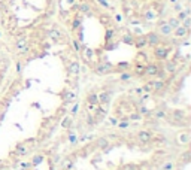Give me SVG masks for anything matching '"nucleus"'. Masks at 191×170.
Segmentation results:
<instances>
[{
    "label": "nucleus",
    "instance_id": "nucleus-26",
    "mask_svg": "<svg viewBox=\"0 0 191 170\" xmlns=\"http://www.w3.org/2000/svg\"><path fill=\"white\" fill-rule=\"evenodd\" d=\"M166 70H169V72H173V70H175V64H172V63L166 64Z\"/></svg>",
    "mask_w": 191,
    "mask_h": 170
},
{
    "label": "nucleus",
    "instance_id": "nucleus-28",
    "mask_svg": "<svg viewBox=\"0 0 191 170\" xmlns=\"http://www.w3.org/2000/svg\"><path fill=\"white\" fill-rule=\"evenodd\" d=\"M130 76H132V75H130V73H123V75H121L119 76V79H123V81H127Z\"/></svg>",
    "mask_w": 191,
    "mask_h": 170
},
{
    "label": "nucleus",
    "instance_id": "nucleus-32",
    "mask_svg": "<svg viewBox=\"0 0 191 170\" xmlns=\"http://www.w3.org/2000/svg\"><path fill=\"white\" fill-rule=\"evenodd\" d=\"M69 139H70V142H75V140H76V137H75V136H70Z\"/></svg>",
    "mask_w": 191,
    "mask_h": 170
},
{
    "label": "nucleus",
    "instance_id": "nucleus-6",
    "mask_svg": "<svg viewBox=\"0 0 191 170\" xmlns=\"http://www.w3.org/2000/svg\"><path fill=\"white\" fill-rule=\"evenodd\" d=\"M64 102L66 103H72V102H75L76 100V94L73 93V91H67V93H64Z\"/></svg>",
    "mask_w": 191,
    "mask_h": 170
},
{
    "label": "nucleus",
    "instance_id": "nucleus-14",
    "mask_svg": "<svg viewBox=\"0 0 191 170\" xmlns=\"http://www.w3.org/2000/svg\"><path fill=\"white\" fill-rule=\"evenodd\" d=\"M97 102H99V96H97V94H90V96H88V103L97 104Z\"/></svg>",
    "mask_w": 191,
    "mask_h": 170
},
{
    "label": "nucleus",
    "instance_id": "nucleus-24",
    "mask_svg": "<svg viewBox=\"0 0 191 170\" xmlns=\"http://www.w3.org/2000/svg\"><path fill=\"white\" fill-rule=\"evenodd\" d=\"M143 91H152V82H148V84H146L145 87H143Z\"/></svg>",
    "mask_w": 191,
    "mask_h": 170
},
{
    "label": "nucleus",
    "instance_id": "nucleus-17",
    "mask_svg": "<svg viewBox=\"0 0 191 170\" xmlns=\"http://www.w3.org/2000/svg\"><path fill=\"white\" fill-rule=\"evenodd\" d=\"M146 42H149V43H157V42H158L157 34H149V36H148V40H146Z\"/></svg>",
    "mask_w": 191,
    "mask_h": 170
},
{
    "label": "nucleus",
    "instance_id": "nucleus-12",
    "mask_svg": "<svg viewBox=\"0 0 191 170\" xmlns=\"http://www.w3.org/2000/svg\"><path fill=\"white\" fill-rule=\"evenodd\" d=\"M172 116H173L175 119L185 118V112H184V111H179V109H176V111H173V112H172Z\"/></svg>",
    "mask_w": 191,
    "mask_h": 170
},
{
    "label": "nucleus",
    "instance_id": "nucleus-29",
    "mask_svg": "<svg viewBox=\"0 0 191 170\" xmlns=\"http://www.w3.org/2000/svg\"><path fill=\"white\" fill-rule=\"evenodd\" d=\"M117 124H118L117 118H109V125H117Z\"/></svg>",
    "mask_w": 191,
    "mask_h": 170
},
{
    "label": "nucleus",
    "instance_id": "nucleus-31",
    "mask_svg": "<svg viewBox=\"0 0 191 170\" xmlns=\"http://www.w3.org/2000/svg\"><path fill=\"white\" fill-rule=\"evenodd\" d=\"M3 167H5V161L0 160V169H3Z\"/></svg>",
    "mask_w": 191,
    "mask_h": 170
},
{
    "label": "nucleus",
    "instance_id": "nucleus-2",
    "mask_svg": "<svg viewBox=\"0 0 191 170\" xmlns=\"http://www.w3.org/2000/svg\"><path fill=\"white\" fill-rule=\"evenodd\" d=\"M151 139H152V134L149 131H146V130H142V131L137 133V140L141 143H148Z\"/></svg>",
    "mask_w": 191,
    "mask_h": 170
},
{
    "label": "nucleus",
    "instance_id": "nucleus-16",
    "mask_svg": "<svg viewBox=\"0 0 191 170\" xmlns=\"http://www.w3.org/2000/svg\"><path fill=\"white\" fill-rule=\"evenodd\" d=\"M70 125H72V116H67V118L63 121V127L64 128H69Z\"/></svg>",
    "mask_w": 191,
    "mask_h": 170
},
{
    "label": "nucleus",
    "instance_id": "nucleus-20",
    "mask_svg": "<svg viewBox=\"0 0 191 170\" xmlns=\"http://www.w3.org/2000/svg\"><path fill=\"white\" fill-rule=\"evenodd\" d=\"M143 70H145L143 66H137L134 72H136V75H137V76H142V75H143Z\"/></svg>",
    "mask_w": 191,
    "mask_h": 170
},
{
    "label": "nucleus",
    "instance_id": "nucleus-3",
    "mask_svg": "<svg viewBox=\"0 0 191 170\" xmlns=\"http://www.w3.org/2000/svg\"><path fill=\"white\" fill-rule=\"evenodd\" d=\"M157 73H158V66L157 64H148L143 70V75H146V76H155Z\"/></svg>",
    "mask_w": 191,
    "mask_h": 170
},
{
    "label": "nucleus",
    "instance_id": "nucleus-19",
    "mask_svg": "<svg viewBox=\"0 0 191 170\" xmlns=\"http://www.w3.org/2000/svg\"><path fill=\"white\" fill-rule=\"evenodd\" d=\"M154 116H155V118H164L166 113H164L163 111H154Z\"/></svg>",
    "mask_w": 191,
    "mask_h": 170
},
{
    "label": "nucleus",
    "instance_id": "nucleus-13",
    "mask_svg": "<svg viewBox=\"0 0 191 170\" xmlns=\"http://www.w3.org/2000/svg\"><path fill=\"white\" fill-rule=\"evenodd\" d=\"M163 87H164V82H163V81H154V82H152V89H154V91L163 89Z\"/></svg>",
    "mask_w": 191,
    "mask_h": 170
},
{
    "label": "nucleus",
    "instance_id": "nucleus-21",
    "mask_svg": "<svg viewBox=\"0 0 191 170\" xmlns=\"http://www.w3.org/2000/svg\"><path fill=\"white\" fill-rule=\"evenodd\" d=\"M121 170H136V166H133V164H126V166L121 167Z\"/></svg>",
    "mask_w": 191,
    "mask_h": 170
},
{
    "label": "nucleus",
    "instance_id": "nucleus-15",
    "mask_svg": "<svg viewBox=\"0 0 191 170\" xmlns=\"http://www.w3.org/2000/svg\"><path fill=\"white\" fill-rule=\"evenodd\" d=\"M42 160H43V157H42V155H36V157H33L31 164H33V166H38V164H40V163H42Z\"/></svg>",
    "mask_w": 191,
    "mask_h": 170
},
{
    "label": "nucleus",
    "instance_id": "nucleus-11",
    "mask_svg": "<svg viewBox=\"0 0 191 170\" xmlns=\"http://www.w3.org/2000/svg\"><path fill=\"white\" fill-rule=\"evenodd\" d=\"M27 146H25V145H18V146H16V149H15V152H16V154H18V155H25V154H27Z\"/></svg>",
    "mask_w": 191,
    "mask_h": 170
},
{
    "label": "nucleus",
    "instance_id": "nucleus-8",
    "mask_svg": "<svg viewBox=\"0 0 191 170\" xmlns=\"http://www.w3.org/2000/svg\"><path fill=\"white\" fill-rule=\"evenodd\" d=\"M109 100H111V93H103L102 96H99V102L103 104L109 103Z\"/></svg>",
    "mask_w": 191,
    "mask_h": 170
},
{
    "label": "nucleus",
    "instance_id": "nucleus-23",
    "mask_svg": "<svg viewBox=\"0 0 191 170\" xmlns=\"http://www.w3.org/2000/svg\"><path fill=\"white\" fill-rule=\"evenodd\" d=\"M185 33H187V30L182 29V27H179V29L176 30V34H178V36H185Z\"/></svg>",
    "mask_w": 191,
    "mask_h": 170
},
{
    "label": "nucleus",
    "instance_id": "nucleus-5",
    "mask_svg": "<svg viewBox=\"0 0 191 170\" xmlns=\"http://www.w3.org/2000/svg\"><path fill=\"white\" fill-rule=\"evenodd\" d=\"M96 145H97L100 149H106L109 146V140L106 137H99L97 140H96Z\"/></svg>",
    "mask_w": 191,
    "mask_h": 170
},
{
    "label": "nucleus",
    "instance_id": "nucleus-9",
    "mask_svg": "<svg viewBox=\"0 0 191 170\" xmlns=\"http://www.w3.org/2000/svg\"><path fill=\"white\" fill-rule=\"evenodd\" d=\"M167 52L169 51H166V49H164V48H158V49H155V55H157L158 58H166L167 57Z\"/></svg>",
    "mask_w": 191,
    "mask_h": 170
},
{
    "label": "nucleus",
    "instance_id": "nucleus-1",
    "mask_svg": "<svg viewBox=\"0 0 191 170\" xmlns=\"http://www.w3.org/2000/svg\"><path fill=\"white\" fill-rule=\"evenodd\" d=\"M112 70V66L109 64V63H102V64H99L97 67L94 69V73L97 75V76H103V75H106L108 72Z\"/></svg>",
    "mask_w": 191,
    "mask_h": 170
},
{
    "label": "nucleus",
    "instance_id": "nucleus-4",
    "mask_svg": "<svg viewBox=\"0 0 191 170\" xmlns=\"http://www.w3.org/2000/svg\"><path fill=\"white\" fill-rule=\"evenodd\" d=\"M69 73H70L72 76H76L78 73H79V63L72 61L70 64H69Z\"/></svg>",
    "mask_w": 191,
    "mask_h": 170
},
{
    "label": "nucleus",
    "instance_id": "nucleus-7",
    "mask_svg": "<svg viewBox=\"0 0 191 170\" xmlns=\"http://www.w3.org/2000/svg\"><path fill=\"white\" fill-rule=\"evenodd\" d=\"M73 167V160L72 158H64L61 161V169L63 170H69V169H72Z\"/></svg>",
    "mask_w": 191,
    "mask_h": 170
},
{
    "label": "nucleus",
    "instance_id": "nucleus-10",
    "mask_svg": "<svg viewBox=\"0 0 191 170\" xmlns=\"http://www.w3.org/2000/svg\"><path fill=\"white\" fill-rule=\"evenodd\" d=\"M160 169L161 170H173V169H175V163H173V161H166V163L161 164Z\"/></svg>",
    "mask_w": 191,
    "mask_h": 170
},
{
    "label": "nucleus",
    "instance_id": "nucleus-18",
    "mask_svg": "<svg viewBox=\"0 0 191 170\" xmlns=\"http://www.w3.org/2000/svg\"><path fill=\"white\" fill-rule=\"evenodd\" d=\"M139 115H148L149 113V109L148 107H145V106H141L139 107V112H137Z\"/></svg>",
    "mask_w": 191,
    "mask_h": 170
},
{
    "label": "nucleus",
    "instance_id": "nucleus-25",
    "mask_svg": "<svg viewBox=\"0 0 191 170\" xmlns=\"http://www.w3.org/2000/svg\"><path fill=\"white\" fill-rule=\"evenodd\" d=\"M128 124H130L128 121H123V122H119L118 125H119V128H127V127H128Z\"/></svg>",
    "mask_w": 191,
    "mask_h": 170
},
{
    "label": "nucleus",
    "instance_id": "nucleus-27",
    "mask_svg": "<svg viewBox=\"0 0 191 170\" xmlns=\"http://www.w3.org/2000/svg\"><path fill=\"white\" fill-rule=\"evenodd\" d=\"M78 107H79V104L75 103V104H73V107H72V111H70V112H72V115H75V113L78 112Z\"/></svg>",
    "mask_w": 191,
    "mask_h": 170
},
{
    "label": "nucleus",
    "instance_id": "nucleus-30",
    "mask_svg": "<svg viewBox=\"0 0 191 170\" xmlns=\"http://www.w3.org/2000/svg\"><path fill=\"white\" fill-rule=\"evenodd\" d=\"M128 64H126V63H123V64H118V69H127Z\"/></svg>",
    "mask_w": 191,
    "mask_h": 170
},
{
    "label": "nucleus",
    "instance_id": "nucleus-22",
    "mask_svg": "<svg viewBox=\"0 0 191 170\" xmlns=\"http://www.w3.org/2000/svg\"><path fill=\"white\" fill-rule=\"evenodd\" d=\"M141 116H142V115H139V113L136 112V113H132V115H130V119H132V121H136V119H141Z\"/></svg>",
    "mask_w": 191,
    "mask_h": 170
}]
</instances>
